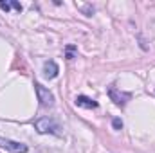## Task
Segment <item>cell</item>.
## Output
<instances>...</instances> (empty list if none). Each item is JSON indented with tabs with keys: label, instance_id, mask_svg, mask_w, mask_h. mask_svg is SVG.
Masks as SVG:
<instances>
[{
	"label": "cell",
	"instance_id": "cell-2",
	"mask_svg": "<svg viewBox=\"0 0 155 153\" xmlns=\"http://www.w3.org/2000/svg\"><path fill=\"white\" fill-rule=\"evenodd\" d=\"M35 90L38 94V101L41 106H52L54 105V96H52V92L49 88H45L40 83H35Z\"/></svg>",
	"mask_w": 155,
	"mask_h": 153
},
{
	"label": "cell",
	"instance_id": "cell-7",
	"mask_svg": "<svg viewBox=\"0 0 155 153\" xmlns=\"http://www.w3.org/2000/svg\"><path fill=\"white\" fill-rule=\"evenodd\" d=\"M112 126H114V130H121V128H123V121H121L119 117H116V119L112 121Z\"/></svg>",
	"mask_w": 155,
	"mask_h": 153
},
{
	"label": "cell",
	"instance_id": "cell-1",
	"mask_svg": "<svg viewBox=\"0 0 155 153\" xmlns=\"http://www.w3.org/2000/svg\"><path fill=\"white\" fill-rule=\"evenodd\" d=\"M35 128L38 133H52V135H60V126L54 119L51 117H40L35 122Z\"/></svg>",
	"mask_w": 155,
	"mask_h": 153
},
{
	"label": "cell",
	"instance_id": "cell-5",
	"mask_svg": "<svg viewBox=\"0 0 155 153\" xmlns=\"http://www.w3.org/2000/svg\"><path fill=\"white\" fill-rule=\"evenodd\" d=\"M58 72H60V69H58V65L54 61H45V65H43V76L47 77V79H54V77L58 76Z\"/></svg>",
	"mask_w": 155,
	"mask_h": 153
},
{
	"label": "cell",
	"instance_id": "cell-8",
	"mask_svg": "<svg viewBox=\"0 0 155 153\" xmlns=\"http://www.w3.org/2000/svg\"><path fill=\"white\" fill-rule=\"evenodd\" d=\"M11 7H15L18 13H22V9H24V7H22V4H20V2H16V0H11Z\"/></svg>",
	"mask_w": 155,
	"mask_h": 153
},
{
	"label": "cell",
	"instance_id": "cell-4",
	"mask_svg": "<svg viewBox=\"0 0 155 153\" xmlns=\"http://www.w3.org/2000/svg\"><path fill=\"white\" fill-rule=\"evenodd\" d=\"M108 96H110V99L116 103L117 106H124L126 101L130 99V94H123V92H119L116 86H110V88H108Z\"/></svg>",
	"mask_w": 155,
	"mask_h": 153
},
{
	"label": "cell",
	"instance_id": "cell-9",
	"mask_svg": "<svg viewBox=\"0 0 155 153\" xmlns=\"http://www.w3.org/2000/svg\"><path fill=\"white\" fill-rule=\"evenodd\" d=\"M74 50H76V47H74V45H69V47H67V60H72V58H74V56H72V52H74Z\"/></svg>",
	"mask_w": 155,
	"mask_h": 153
},
{
	"label": "cell",
	"instance_id": "cell-10",
	"mask_svg": "<svg viewBox=\"0 0 155 153\" xmlns=\"http://www.w3.org/2000/svg\"><path fill=\"white\" fill-rule=\"evenodd\" d=\"M0 9H4V11L7 13V11L11 9V2H4V0H2V2H0Z\"/></svg>",
	"mask_w": 155,
	"mask_h": 153
},
{
	"label": "cell",
	"instance_id": "cell-3",
	"mask_svg": "<svg viewBox=\"0 0 155 153\" xmlns=\"http://www.w3.org/2000/svg\"><path fill=\"white\" fill-rule=\"evenodd\" d=\"M0 148L5 150V151H9V153H27L29 151V148L25 144L16 142V141H11V139H4V137H0Z\"/></svg>",
	"mask_w": 155,
	"mask_h": 153
},
{
	"label": "cell",
	"instance_id": "cell-6",
	"mask_svg": "<svg viewBox=\"0 0 155 153\" xmlns=\"http://www.w3.org/2000/svg\"><path fill=\"white\" fill-rule=\"evenodd\" d=\"M76 105L81 106V108H97V103L87 96H78L76 97Z\"/></svg>",
	"mask_w": 155,
	"mask_h": 153
}]
</instances>
